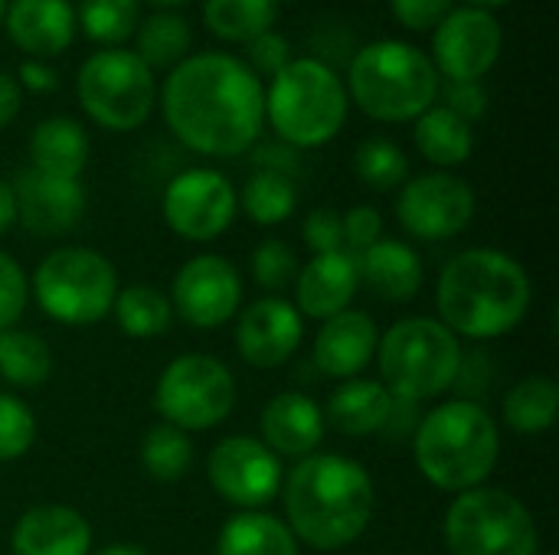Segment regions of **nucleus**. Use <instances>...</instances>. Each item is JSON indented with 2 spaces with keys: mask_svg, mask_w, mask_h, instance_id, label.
<instances>
[{
  "mask_svg": "<svg viewBox=\"0 0 559 555\" xmlns=\"http://www.w3.org/2000/svg\"><path fill=\"white\" fill-rule=\"evenodd\" d=\"M160 108L174 137L193 154L239 157L262 134L265 88L242 59L197 52L170 69Z\"/></svg>",
  "mask_w": 559,
  "mask_h": 555,
  "instance_id": "obj_1",
  "label": "nucleus"
},
{
  "mask_svg": "<svg viewBox=\"0 0 559 555\" xmlns=\"http://www.w3.org/2000/svg\"><path fill=\"white\" fill-rule=\"evenodd\" d=\"M285 527L318 553H341L357 543L373 514L377 491L367 468L347 455H308L282 481Z\"/></svg>",
  "mask_w": 559,
  "mask_h": 555,
  "instance_id": "obj_2",
  "label": "nucleus"
},
{
  "mask_svg": "<svg viewBox=\"0 0 559 555\" xmlns=\"http://www.w3.org/2000/svg\"><path fill=\"white\" fill-rule=\"evenodd\" d=\"M531 278L518 258L498 249H465L439 275V321L465 340L511 334L531 311Z\"/></svg>",
  "mask_w": 559,
  "mask_h": 555,
  "instance_id": "obj_3",
  "label": "nucleus"
},
{
  "mask_svg": "<svg viewBox=\"0 0 559 555\" xmlns=\"http://www.w3.org/2000/svg\"><path fill=\"white\" fill-rule=\"evenodd\" d=\"M413 458L419 474L445 494L485 487L501 458L498 422L475 399H449L419 419Z\"/></svg>",
  "mask_w": 559,
  "mask_h": 555,
  "instance_id": "obj_4",
  "label": "nucleus"
},
{
  "mask_svg": "<svg viewBox=\"0 0 559 555\" xmlns=\"http://www.w3.org/2000/svg\"><path fill=\"white\" fill-rule=\"evenodd\" d=\"M432 59L400 39L364 46L350 62V95L373 121H416L439 98Z\"/></svg>",
  "mask_w": 559,
  "mask_h": 555,
  "instance_id": "obj_5",
  "label": "nucleus"
},
{
  "mask_svg": "<svg viewBox=\"0 0 559 555\" xmlns=\"http://www.w3.org/2000/svg\"><path fill=\"white\" fill-rule=\"evenodd\" d=\"M347 98V85L324 59H292L265 88V118L295 150L321 147L344 128Z\"/></svg>",
  "mask_w": 559,
  "mask_h": 555,
  "instance_id": "obj_6",
  "label": "nucleus"
},
{
  "mask_svg": "<svg viewBox=\"0 0 559 555\" xmlns=\"http://www.w3.org/2000/svg\"><path fill=\"white\" fill-rule=\"evenodd\" d=\"M459 337L436 317H403L377 343L380 383L393 399L426 402L449 393L462 370Z\"/></svg>",
  "mask_w": 559,
  "mask_h": 555,
  "instance_id": "obj_7",
  "label": "nucleus"
},
{
  "mask_svg": "<svg viewBox=\"0 0 559 555\" xmlns=\"http://www.w3.org/2000/svg\"><path fill=\"white\" fill-rule=\"evenodd\" d=\"M29 291L46 317L69 327H88L111 314L118 298V272L95 249L62 245L36 265Z\"/></svg>",
  "mask_w": 559,
  "mask_h": 555,
  "instance_id": "obj_8",
  "label": "nucleus"
},
{
  "mask_svg": "<svg viewBox=\"0 0 559 555\" xmlns=\"http://www.w3.org/2000/svg\"><path fill=\"white\" fill-rule=\"evenodd\" d=\"M442 536L452 555H537L540 550L531 510L498 487L459 494L445 510Z\"/></svg>",
  "mask_w": 559,
  "mask_h": 555,
  "instance_id": "obj_9",
  "label": "nucleus"
},
{
  "mask_svg": "<svg viewBox=\"0 0 559 555\" xmlns=\"http://www.w3.org/2000/svg\"><path fill=\"white\" fill-rule=\"evenodd\" d=\"M82 111L105 131H134L151 118L157 85L154 72L128 49L92 52L75 79Z\"/></svg>",
  "mask_w": 559,
  "mask_h": 555,
  "instance_id": "obj_10",
  "label": "nucleus"
},
{
  "mask_svg": "<svg viewBox=\"0 0 559 555\" xmlns=\"http://www.w3.org/2000/svg\"><path fill=\"white\" fill-rule=\"evenodd\" d=\"M154 409L160 422L190 432L216 429L236 409V379L210 353H183L157 376Z\"/></svg>",
  "mask_w": 559,
  "mask_h": 555,
  "instance_id": "obj_11",
  "label": "nucleus"
},
{
  "mask_svg": "<svg viewBox=\"0 0 559 555\" xmlns=\"http://www.w3.org/2000/svg\"><path fill=\"white\" fill-rule=\"evenodd\" d=\"M239 209L236 186L210 167L177 173L164 190V219L187 242L219 239Z\"/></svg>",
  "mask_w": 559,
  "mask_h": 555,
  "instance_id": "obj_12",
  "label": "nucleus"
},
{
  "mask_svg": "<svg viewBox=\"0 0 559 555\" xmlns=\"http://www.w3.org/2000/svg\"><path fill=\"white\" fill-rule=\"evenodd\" d=\"M210 487L239 510H262L282 491V458L272 455L259 438L229 435L206 458Z\"/></svg>",
  "mask_w": 559,
  "mask_h": 555,
  "instance_id": "obj_13",
  "label": "nucleus"
},
{
  "mask_svg": "<svg viewBox=\"0 0 559 555\" xmlns=\"http://www.w3.org/2000/svg\"><path fill=\"white\" fill-rule=\"evenodd\" d=\"M475 216V190L455 173H423L403 183L396 200L400 226L423 242H445L468 229Z\"/></svg>",
  "mask_w": 559,
  "mask_h": 555,
  "instance_id": "obj_14",
  "label": "nucleus"
},
{
  "mask_svg": "<svg viewBox=\"0 0 559 555\" xmlns=\"http://www.w3.org/2000/svg\"><path fill=\"white\" fill-rule=\"evenodd\" d=\"M170 307L197 330H216L242 307L239 268L223 255H197L183 262L170 288Z\"/></svg>",
  "mask_w": 559,
  "mask_h": 555,
  "instance_id": "obj_15",
  "label": "nucleus"
},
{
  "mask_svg": "<svg viewBox=\"0 0 559 555\" xmlns=\"http://www.w3.org/2000/svg\"><path fill=\"white\" fill-rule=\"evenodd\" d=\"M504 46V29L491 16V10L462 7L449 10V16L436 26L432 39V65L449 82H481Z\"/></svg>",
  "mask_w": 559,
  "mask_h": 555,
  "instance_id": "obj_16",
  "label": "nucleus"
},
{
  "mask_svg": "<svg viewBox=\"0 0 559 555\" xmlns=\"http://www.w3.org/2000/svg\"><path fill=\"white\" fill-rule=\"evenodd\" d=\"M305 340V317L292 301L269 294L252 301L236 321V353L252 370L285 366Z\"/></svg>",
  "mask_w": 559,
  "mask_h": 555,
  "instance_id": "obj_17",
  "label": "nucleus"
},
{
  "mask_svg": "<svg viewBox=\"0 0 559 555\" xmlns=\"http://www.w3.org/2000/svg\"><path fill=\"white\" fill-rule=\"evenodd\" d=\"M10 190L20 226L39 239H59L85 216V190L79 180H62L26 167L16 173Z\"/></svg>",
  "mask_w": 559,
  "mask_h": 555,
  "instance_id": "obj_18",
  "label": "nucleus"
},
{
  "mask_svg": "<svg viewBox=\"0 0 559 555\" xmlns=\"http://www.w3.org/2000/svg\"><path fill=\"white\" fill-rule=\"evenodd\" d=\"M380 330L367 311H341L321 321V330L311 347V360L321 376L331 379H354L360 376L377 357Z\"/></svg>",
  "mask_w": 559,
  "mask_h": 555,
  "instance_id": "obj_19",
  "label": "nucleus"
},
{
  "mask_svg": "<svg viewBox=\"0 0 559 555\" xmlns=\"http://www.w3.org/2000/svg\"><path fill=\"white\" fill-rule=\"evenodd\" d=\"M357 288H360L357 255H350V252L314 255L308 265L298 268L295 311L311 321H328L341 311H350Z\"/></svg>",
  "mask_w": 559,
  "mask_h": 555,
  "instance_id": "obj_20",
  "label": "nucleus"
},
{
  "mask_svg": "<svg viewBox=\"0 0 559 555\" xmlns=\"http://www.w3.org/2000/svg\"><path fill=\"white\" fill-rule=\"evenodd\" d=\"M259 429H262V445L278 455V458H308V455H318V445L324 438V409L305 396V393H278L275 399L265 402L262 409V419H259Z\"/></svg>",
  "mask_w": 559,
  "mask_h": 555,
  "instance_id": "obj_21",
  "label": "nucleus"
},
{
  "mask_svg": "<svg viewBox=\"0 0 559 555\" xmlns=\"http://www.w3.org/2000/svg\"><path fill=\"white\" fill-rule=\"evenodd\" d=\"M10 550L13 555H88L92 527L72 507L39 504L16 520L10 533Z\"/></svg>",
  "mask_w": 559,
  "mask_h": 555,
  "instance_id": "obj_22",
  "label": "nucleus"
},
{
  "mask_svg": "<svg viewBox=\"0 0 559 555\" xmlns=\"http://www.w3.org/2000/svg\"><path fill=\"white\" fill-rule=\"evenodd\" d=\"M357 275L367 291L386 304H406L423 291L426 268L413 245L400 239H377L357 255Z\"/></svg>",
  "mask_w": 559,
  "mask_h": 555,
  "instance_id": "obj_23",
  "label": "nucleus"
},
{
  "mask_svg": "<svg viewBox=\"0 0 559 555\" xmlns=\"http://www.w3.org/2000/svg\"><path fill=\"white\" fill-rule=\"evenodd\" d=\"M3 20L10 39L36 59L66 52L75 36V10L69 0H13Z\"/></svg>",
  "mask_w": 559,
  "mask_h": 555,
  "instance_id": "obj_24",
  "label": "nucleus"
},
{
  "mask_svg": "<svg viewBox=\"0 0 559 555\" xmlns=\"http://www.w3.org/2000/svg\"><path fill=\"white\" fill-rule=\"evenodd\" d=\"M390 409H393V396L380 379L354 376V379H344L331 393L324 422H331L341 435L367 438V435L383 432Z\"/></svg>",
  "mask_w": 559,
  "mask_h": 555,
  "instance_id": "obj_25",
  "label": "nucleus"
},
{
  "mask_svg": "<svg viewBox=\"0 0 559 555\" xmlns=\"http://www.w3.org/2000/svg\"><path fill=\"white\" fill-rule=\"evenodd\" d=\"M29 160H33V170H39V173L79 180L88 164L85 128L62 114L39 121L29 134Z\"/></svg>",
  "mask_w": 559,
  "mask_h": 555,
  "instance_id": "obj_26",
  "label": "nucleus"
},
{
  "mask_svg": "<svg viewBox=\"0 0 559 555\" xmlns=\"http://www.w3.org/2000/svg\"><path fill=\"white\" fill-rule=\"evenodd\" d=\"M216 555H301L285 520L265 510H239L216 536Z\"/></svg>",
  "mask_w": 559,
  "mask_h": 555,
  "instance_id": "obj_27",
  "label": "nucleus"
},
{
  "mask_svg": "<svg viewBox=\"0 0 559 555\" xmlns=\"http://www.w3.org/2000/svg\"><path fill=\"white\" fill-rule=\"evenodd\" d=\"M416 147L436 167H459L475 150V131L468 121L452 114L449 108H429L416 118Z\"/></svg>",
  "mask_w": 559,
  "mask_h": 555,
  "instance_id": "obj_28",
  "label": "nucleus"
},
{
  "mask_svg": "<svg viewBox=\"0 0 559 555\" xmlns=\"http://www.w3.org/2000/svg\"><path fill=\"white\" fill-rule=\"evenodd\" d=\"M557 383L550 376H527L508 393V399L501 406V419L518 435H544L557 422Z\"/></svg>",
  "mask_w": 559,
  "mask_h": 555,
  "instance_id": "obj_29",
  "label": "nucleus"
},
{
  "mask_svg": "<svg viewBox=\"0 0 559 555\" xmlns=\"http://www.w3.org/2000/svg\"><path fill=\"white\" fill-rule=\"evenodd\" d=\"M115 321L118 327L134 337V340H154L160 334L170 330L174 324V307H170V298L154 288V285H128V288H118V298H115Z\"/></svg>",
  "mask_w": 559,
  "mask_h": 555,
  "instance_id": "obj_30",
  "label": "nucleus"
},
{
  "mask_svg": "<svg viewBox=\"0 0 559 555\" xmlns=\"http://www.w3.org/2000/svg\"><path fill=\"white\" fill-rule=\"evenodd\" d=\"M52 376V350L29 330L0 334V379L13 389H36Z\"/></svg>",
  "mask_w": 559,
  "mask_h": 555,
  "instance_id": "obj_31",
  "label": "nucleus"
},
{
  "mask_svg": "<svg viewBox=\"0 0 559 555\" xmlns=\"http://www.w3.org/2000/svg\"><path fill=\"white\" fill-rule=\"evenodd\" d=\"M278 16V0H206L203 20L213 36L226 43H249L272 29Z\"/></svg>",
  "mask_w": 559,
  "mask_h": 555,
  "instance_id": "obj_32",
  "label": "nucleus"
},
{
  "mask_svg": "<svg viewBox=\"0 0 559 555\" xmlns=\"http://www.w3.org/2000/svg\"><path fill=\"white\" fill-rule=\"evenodd\" d=\"M138 455H141V468L147 471V478H154L157 484H174L193 464V442L183 429L157 422L144 432Z\"/></svg>",
  "mask_w": 559,
  "mask_h": 555,
  "instance_id": "obj_33",
  "label": "nucleus"
},
{
  "mask_svg": "<svg viewBox=\"0 0 559 555\" xmlns=\"http://www.w3.org/2000/svg\"><path fill=\"white\" fill-rule=\"evenodd\" d=\"M138 49L134 56L154 72V69H174L183 62V52L190 49V23L177 13H154L144 23H138Z\"/></svg>",
  "mask_w": 559,
  "mask_h": 555,
  "instance_id": "obj_34",
  "label": "nucleus"
},
{
  "mask_svg": "<svg viewBox=\"0 0 559 555\" xmlns=\"http://www.w3.org/2000/svg\"><path fill=\"white\" fill-rule=\"evenodd\" d=\"M239 203H242L246 216L255 226H278V222H285L295 213V206H298V186L285 173L255 170L246 180Z\"/></svg>",
  "mask_w": 559,
  "mask_h": 555,
  "instance_id": "obj_35",
  "label": "nucleus"
},
{
  "mask_svg": "<svg viewBox=\"0 0 559 555\" xmlns=\"http://www.w3.org/2000/svg\"><path fill=\"white\" fill-rule=\"evenodd\" d=\"M75 23L92 43H102L105 49H118V43H128L141 23L138 0H79Z\"/></svg>",
  "mask_w": 559,
  "mask_h": 555,
  "instance_id": "obj_36",
  "label": "nucleus"
},
{
  "mask_svg": "<svg viewBox=\"0 0 559 555\" xmlns=\"http://www.w3.org/2000/svg\"><path fill=\"white\" fill-rule=\"evenodd\" d=\"M354 167H357V177L370 190H380V193L403 186L409 177V160L400 150V144L390 137H367L354 154Z\"/></svg>",
  "mask_w": 559,
  "mask_h": 555,
  "instance_id": "obj_37",
  "label": "nucleus"
},
{
  "mask_svg": "<svg viewBox=\"0 0 559 555\" xmlns=\"http://www.w3.org/2000/svg\"><path fill=\"white\" fill-rule=\"evenodd\" d=\"M36 442V415L33 409L10 396L0 393V461H16L23 458Z\"/></svg>",
  "mask_w": 559,
  "mask_h": 555,
  "instance_id": "obj_38",
  "label": "nucleus"
},
{
  "mask_svg": "<svg viewBox=\"0 0 559 555\" xmlns=\"http://www.w3.org/2000/svg\"><path fill=\"white\" fill-rule=\"evenodd\" d=\"M252 278L259 288H265L272 294L292 288L298 278V258H295L292 245H285L282 239L259 242V249L252 252Z\"/></svg>",
  "mask_w": 559,
  "mask_h": 555,
  "instance_id": "obj_39",
  "label": "nucleus"
},
{
  "mask_svg": "<svg viewBox=\"0 0 559 555\" xmlns=\"http://www.w3.org/2000/svg\"><path fill=\"white\" fill-rule=\"evenodd\" d=\"M29 301V281L20 268V262L7 252H0V334L10 330Z\"/></svg>",
  "mask_w": 559,
  "mask_h": 555,
  "instance_id": "obj_40",
  "label": "nucleus"
},
{
  "mask_svg": "<svg viewBox=\"0 0 559 555\" xmlns=\"http://www.w3.org/2000/svg\"><path fill=\"white\" fill-rule=\"evenodd\" d=\"M246 59H249L252 75L275 79L292 62V43H288V36H282L275 29H265L255 39L246 43Z\"/></svg>",
  "mask_w": 559,
  "mask_h": 555,
  "instance_id": "obj_41",
  "label": "nucleus"
},
{
  "mask_svg": "<svg viewBox=\"0 0 559 555\" xmlns=\"http://www.w3.org/2000/svg\"><path fill=\"white\" fill-rule=\"evenodd\" d=\"M344 226V252L360 255L364 249H370L380 232H383V216L373 206H354L341 216Z\"/></svg>",
  "mask_w": 559,
  "mask_h": 555,
  "instance_id": "obj_42",
  "label": "nucleus"
},
{
  "mask_svg": "<svg viewBox=\"0 0 559 555\" xmlns=\"http://www.w3.org/2000/svg\"><path fill=\"white\" fill-rule=\"evenodd\" d=\"M305 242L314 255L344 252V226L337 209H311L305 219Z\"/></svg>",
  "mask_w": 559,
  "mask_h": 555,
  "instance_id": "obj_43",
  "label": "nucleus"
},
{
  "mask_svg": "<svg viewBox=\"0 0 559 555\" xmlns=\"http://www.w3.org/2000/svg\"><path fill=\"white\" fill-rule=\"evenodd\" d=\"M439 98L445 101L442 108H449L452 114H459L462 121H478L488 111V92L481 88V82H445L439 85Z\"/></svg>",
  "mask_w": 559,
  "mask_h": 555,
  "instance_id": "obj_44",
  "label": "nucleus"
},
{
  "mask_svg": "<svg viewBox=\"0 0 559 555\" xmlns=\"http://www.w3.org/2000/svg\"><path fill=\"white\" fill-rule=\"evenodd\" d=\"M390 10L406 29L426 33V29H436L449 16L452 0H390Z\"/></svg>",
  "mask_w": 559,
  "mask_h": 555,
  "instance_id": "obj_45",
  "label": "nucleus"
},
{
  "mask_svg": "<svg viewBox=\"0 0 559 555\" xmlns=\"http://www.w3.org/2000/svg\"><path fill=\"white\" fill-rule=\"evenodd\" d=\"M252 160H255V167L259 170H275V173H285V177H292L295 180V170H298V150L292 147V144H285V141H275V144H262L255 154H252Z\"/></svg>",
  "mask_w": 559,
  "mask_h": 555,
  "instance_id": "obj_46",
  "label": "nucleus"
},
{
  "mask_svg": "<svg viewBox=\"0 0 559 555\" xmlns=\"http://www.w3.org/2000/svg\"><path fill=\"white\" fill-rule=\"evenodd\" d=\"M20 82H23V88H29V92H36V95H49V92H56L59 75H56V69L46 65L43 59H26V62L20 65Z\"/></svg>",
  "mask_w": 559,
  "mask_h": 555,
  "instance_id": "obj_47",
  "label": "nucleus"
},
{
  "mask_svg": "<svg viewBox=\"0 0 559 555\" xmlns=\"http://www.w3.org/2000/svg\"><path fill=\"white\" fill-rule=\"evenodd\" d=\"M20 111V82L0 72V131L16 118Z\"/></svg>",
  "mask_w": 559,
  "mask_h": 555,
  "instance_id": "obj_48",
  "label": "nucleus"
},
{
  "mask_svg": "<svg viewBox=\"0 0 559 555\" xmlns=\"http://www.w3.org/2000/svg\"><path fill=\"white\" fill-rule=\"evenodd\" d=\"M16 222V206H13V190L10 183L0 180V236Z\"/></svg>",
  "mask_w": 559,
  "mask_h": 555,
  "instance_id": "obj_49",
  "label": "nucleus"
},
{
  "mask_svg": "<svg viewBox=\"0 0 559 555\" xmlns=\"http://www.w3.org/2000/svg\"><path fill=\"white\" fill-rule=\"evenodd\" d=\"M92 555H147V550H141V546H128V543H118V546H105V550H98V553Z\"/></svg>",
  "mask_w": 559,
  "mask_h": 555,
  "instance_id": "obj_50",
  "label": "nucleus"
},
{
  "mask_svg": "<svg viewBox=\"0 0 559 555\" xmlns=\"http://www.w3.org/2000/svg\"><path fill=\"white\" fill-rule=\"evenodd\" d=\"M472 7H478V10H491V7H501V3H508V0H468Z\"/></svg>",
  "mask_w": 559,
  "mask_h": 555,
  "instance_id": "obj_51",
  "label": "nucleus"
},
{
  "mask_svg": "<svg viewBox=\"0 0 559 555\" xmlns=\"http://www.w3.org/2000/svg\"><path fill=\"white\" fill-rule=\"evenodd\" d=\"M151 3H157V7H180V3H190V0H151Z\"/></svg>",
  "mask_w": 559,
  "mask_h": 555,
  "instance_id": "obj_52",
  "label": "nucleus"
},
{
  "mask_svg": "<svg viewBox=\"0 0 559 555\" xmlns=\"http://www.w3.org/2000/svg\"><path fill=\"white\" fill-rule=\"evenodd\" d=\"M3 13H7V0H0V20H3Z\"/></svg>",
  "mask_w": 559,
  "mask_h": 555,
  "instance_id": "obj_53",
  "label": "nucleus"
}]
</instances>
